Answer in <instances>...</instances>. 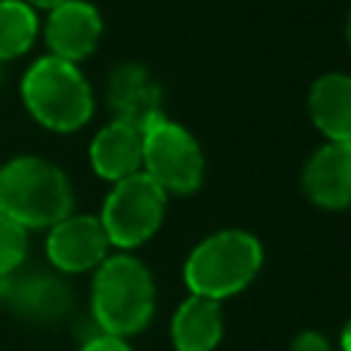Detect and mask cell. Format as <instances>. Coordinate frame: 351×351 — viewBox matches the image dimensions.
Instances as JSON below:
<instances>
[{
  "instance_id": "1",
  "label": "cell",
  "mask_w": 351,
  "mask_h": 351,
  "mask_svg": "<svg viewBox=\"0 0 351 351\" xmlns=\"http://www.w3.org/2000/svg\"><path fill=\"white\" fill-rule=\"evenodd\" d=\"M156 310V285L148 266L132 252H110L90 280V321L96 332L132 337Z\"/></svg>"
},
{
  "instance_id": "2",
  "label": "cell",
  "mask_w": 351,
  "mask_h": 351,
  "mask_svg": "<svg viewBox=\"0 0 351 351\" xmlns=\"http://www.w3.org/2000/svg\"><path fill=\"white\" fill-rule=\"evenodd\" d=\"M74 211V186L60 165L19 154L0 165V214L25 230H47Z\"/></svg>"
},
{
  "instance_id": "3",
  "label": "cell",
  "mask_w": 351,
  "mask_h": 351,
  "mask_svg": "<svg viewBox=\"0 0 351 351\" xmlns=\"http://www.w3.org/2000/svg\"><path fill=\"white\" fill-rule=\"evenodd\" d=\"M19 96L27 115L58 134L82 129L96 110L93 88L80 66L55 55H41L25 69Z\"/></svg>"
},
{
  "instance_id": "4",
  "label": "cell",
  "mask_w": 351,
  "mask_h": 351,
  "mask_svg": "<svg viewBox=\"0 0 351 351\" xmlns=\"http://www.w3.org/2000/svg\"><path fill=\"white\" fill-rule=\"evenodd\" d=\"M263 266V244L241 228H225L192 247L184 261V282L192 296L214 302L241 293Z\"/></svg>"
},
{
  "instance_id": "5",
  "label": "cell",
  "mask_w": 351,
  "mask_h": 351,
  "mask_svg": "<svg viewBox=\"0 0 351 351\" xmlns=\"http://www.w3.org/2000/svg\"><path fill=\"white\" fill-rule=\"evenodd\" d=\"M167 197L170 195L143 170L115 181L101 203V211L96 214L110 247L132 252L154 239L165 222Z\"/></svg>"
},
{
  "instance_id": "6",
  "label": "cell",
  "mask_w": 351,
  "mask_h": 351,
  "mask_svg": "<svg viewBox=\"0 0 351 351\" xmlns=\"http://www.w3.org/2000/svg\"><path fill=\"white\" fill-rule=\"evenodd\" d=\"M143 173L167 195H192L206 176V156L195 134L167 115L143 129Z\"/></svg>"
},
{
  "instance_id": "7",
  "label": "cell",
  "mask_w": 351,
  "mask_h": 351,
  "mask_svg": "<svg viewBox=\"0 0 351 351\" xmlns=\"http://www.w3.org/2000/svg\"><path fill=\"white\" fill-rule=\"evenodd\" d=\"M0 310L33 326H55L74 310V288L52 266L22 263L0 277Z\"/></svg>"
},
{
  "instance_id": "8",
  "label": "cell",
  "mask_w": 351,
  "mask_h": 351,
  "mask_svg": "<svg viewBox=\"0 0 351 351\" xmlns=\"http://www.w3.org/2000/svg\"><path fill=\"white\" fill-rule=\"evenodd\" d=\"M107 233L93 214H69L52 228H47V263L60 274H85L93 271L110 255Z\"/></svg>"
},
{
  "instance_id": "9",
  "label": "cell",
  "mask_w": 351,
  "mask_h": 351,
  "mask_svg": "<svg viewBox=\"0 0 351 351\" xmlns=\"http://www.w3.org/2000/svg\"><path fill=\"white\" fill-rule=\"evenodd\" d=\"M41 33H44L49 55L80 66V60H85L96 52L101 33H104V22L93 3L63 0L60 5L47 11Z\"/></svg>"
},
{
  "instance_id": "10",
  "label": "cell",
  "mask_w": 351,
  "mask_h": 351,
  "mask_svg": "<svg viewBox=\"0 0 351 351\" xmlns=\"http://www.w3.org/2000/svg\"><path fill=\"white\" fill-rule=\"evenodd\" d=\"M107 107L112 121H123L137 126L140 132L154 121L165 118L162 107V88L151 77V71L140 63H121L110 71L107 80Z\"/></svg>"
},
{
  "instance_id": "11",
  "label": "cell",
  "mask_w": 351,
  "mask_h": 351,
  "mask_svg": "<svg viewBox=\"0 0 351 351\" xmlns=\"http://www.w3.org/2000/svg\"><path fill=\"white\" fill-rule=\"evenodd\" d=\"M302 189L318 208H351V143H324L304 162Z\"/></svg>"
},
{
  "instance_id": "12",
  "label": "cell",
  "mask_w": 351,
  "mask_h": 351,
  "mask_svg": "<svg viewBox=\"0 0 351 351\" xmlns=\"http://www.w3.org/2000/svg\"><path fill=\"white\" fill-rule=\"evenodd\" d=\"M88 162L93 173L110 184L140 173L143 170V132L123 121L104 123L88 145Z\"/></svg>"
},
{
  "instance_id": "13",
  "label": "cell",
  "mask_w": 351,
  "mask_h": 351,
  "mask_svg": "<svg viewBox=\"0 0 351 351\" xmlns=\"http://www.w3.org/2000/svg\"><path fill=\"white\" fill-rule=\"evenodd\" d=\"M307 112L326 143H351V74H321L310 85Z\"/></svg>"
},
{
  "instance_id": "14",
  "label": "cell",
  "mask_w": 351,
  "mask_h": 351,
  "mask_svg": "<svg viewBox=\"0 0 351 351\" xmlns=\"http://www.w3.org/2000/svg\"><path fill=\"white\" fill-rule=\"evenodd\" d=\"M225 335V315L219 302L206 296H186L170 318V340L176 351H214Z\"/></svg>"
},
{
  "instance_id": "15",
  "label": "cell",
  "mask_w": 351,
  "mask_h": 351,
  "mask_svg": "<svg viewBox=\"0 0 351 351\" xmlns=\"http://www.w3.org/2000/svg\"><path fill=\"white\" fill-rule=\"evenodd\" d=\"M41 33L38 11L25 0H0V63L27 55Z\"/></svg>"
},
{
  "instance_id": "16",
  "label": "cell",
  "mask_w": 351,
  "mask_h": 351,
  "mask_svg": "<svg viewBox=\"0 0 351 351\" xmlns=\"http://www.w3.org/2000/svg\"><path fill=\"white\" fill-rule=\"evenodd\" d=\"M27 250H30V230L0 214V277L27 263Z\"/></svg>"
},
{
  "instance_id": "17",
  "label": "cell",
  "mask_w": 351,
  "mask_h": 351,
  "mask_svg": "<svg viewBox=\"0 0 351 351\" xmlns=\"http://www.w3.org/2000/svg\"><path fill=\"white\" fill-rule=\"evenodd\" d=\"M80 351H134L129 346L126 337H115V335H104V332H93L82 340Z\"/></svg>"
},
{
  "instance_id": "18",
  "label": "cell",
  "mask_w": 351,
  "mask_h": 351,
  "mask_svg": "<svg viewBox=\"0 0 351 351\" xmlns=\"http://www.w3.org/2000/svg\"><path fill=\"white\" fill-rule=\"evenodd\" d=\"M293 351H329V343L318 332H302L293 340Z\"/></svg>"
},
{
  "instance_id": "19",
  "label": "cell",
  "mask_w": 351,
  "mask_h": 351,
  "mask_svg": "<svg viewBox=\"0 0 351 351\" xmlns=\"http://www.w3.org/2000/svg\"><path fill=\"white\" fill-rule=\"evenodd\" d=\"M25 3H30L36 11H49V8H55V5H60L63 0H25Z\"/></svg>"
},
{
  "instance_id": "20",
  "label": "cell",
  "mask_w": 351,
  "mask_h": 351,
  "mask_svg": "<svg viewBox=\"0 0 351 351\" xmlns=\"http://www.w3.org/2000/svg\"><path fill=\"white\" fill-rule=\"evenodd\" d=\"M340 348L343 351H351V321L343 326V332H340Z\"/></svg>"
},
{
  "instance_id": "21",
  "label": "cell",
  "mask_w": 351,
  "mask_h": 351,
  "mask_svg": "<svg viewBox=\"0 0 351 351\" xmlns=\"http://www.w3.org/2000/svg\"><path fill=\"white\" fill-rule=\"evenodd\" d=\"M346 36H348V44H351V16H348V30H346Z\"/></svg>"
},
{
  "instance_id": "22",
  "label": "cell",
  "mask_w": 351,
  "mask_h": 351,
  "mask_svg": "<svg viewBox=\"0 0 351 351\" xmlns=\"http://www.w3.org/2000/svg\"><path fill=\"white\" fill-rule=\"evenodd\" d=\"M0 80H3V63H0Z\"/></svg>"
}]
</instances>
